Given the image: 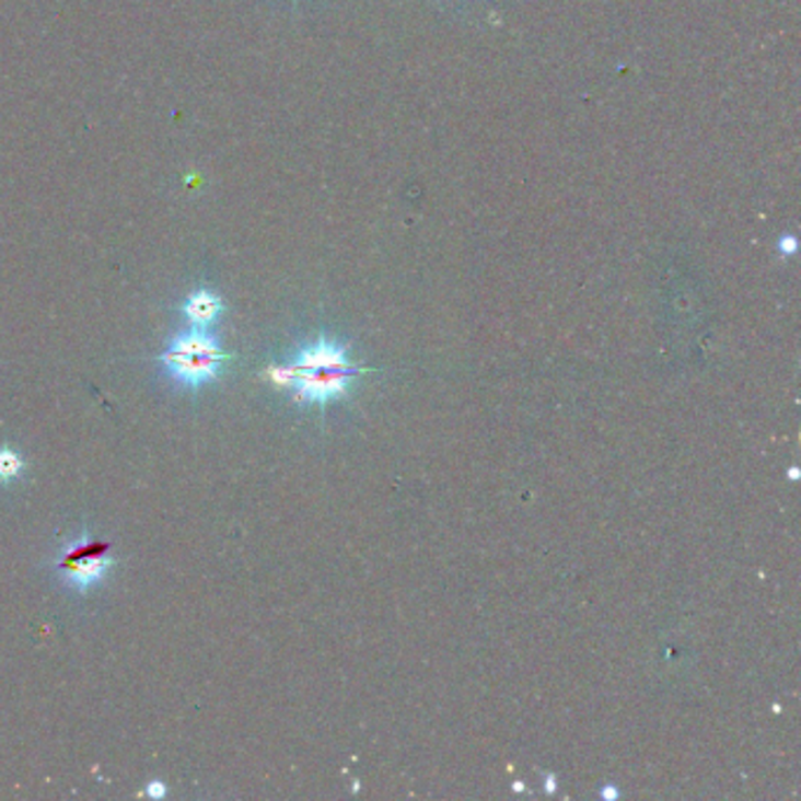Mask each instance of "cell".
I'll list each match as a JSON object with an SVG mask.
<instances>
[{"mask_svg": "<svg viewBox=\"0 0 801 801\" xmlns=\"http://www.w3.org/2000/svg\"><path fill=\"white\" fill-rule=\"evenodd\" d=\"M24 471L22 456L10 450V446H0V483H10V479H18Z\"/></svg>", "mask_w": 801, "mask_h": 801, "instance_id": "obj_6", "label": "cell"}, {"mask_svg": "<svg viewBox=\"0 0 801 801\" xmlns=\"http://www.w3.org/2000/svg\"><path fill=\"white\" fill-rule=\"evenodd\" d=\"M362 372H372L367 367H332V370H297L290 364H270L266 374L278 388L292 393L297 405H325L350 395L352 379Z\"/></svg>", "mask_w": 801, "mask_h": 801, "instance_id": "obj_2", "label": "cell"}, {"mask_svg": "<svg viewBox=\"0 0 801 801\" xmlns=\"http://www.w3.org/2000/svg\"><path fill=\"white\" fill-rule=\"evenodd\" d=\"M799 477V468H790V479H797Z\"/></svg>", "mask_w": 801, "mask_h": 801, "instance_id": "obj_12", "label": "cell"}, {"mask_svg": "<svg viewBox=\"0 0 801 801\" xmlns=\"http://www.w3.org/2000/svg\"><path fill=\"white\" fill-rule=\"evenodd\" d=\"M780 252H782L785 256L794 254V252H797V237H794V235H785V237L780 240Z\"/></svg>", "mask_w": 801, "mask_h": 801, "instance_id": "obj_8", "label": "cell"}, {"mask_svg": "<svg viewBox=\"0 0 801 801\" xmlns=\"http://www.w3.org/2000/svg\"><path fill=\"white\" fill-rule=\"evenodd\" d=\"M147 794H149V797H153V799H163V797L167 794V788H165V785L160 782V780H153V782H149V790H147Z\"/></svg>", "mask_w": 801, "mask_h": 801, "instance_id": "obj_9", "label": "cell"}, {"mask_svg": "<svg viewBox=\"0 0 801 801\" xmlns=\"http://www.w3.org/2000/svg\"><path fill=\"white\" fill-rule=\"evenodd\" d=\"M543 790H546V794H557V776L555 774H546V778H543Z\"/></svg>", "mask_w": 801, "mask_h": 801, "instance_id": "obj_10", "label": "cell"}, {"mask_svg": "<svg viewBox=\"0 0 801 801\" xmlns=\"http://www.w3.org/2000/svg\"><path fill=\"white\" fill-rule=\"evenodd\" d=\"M182 313L194 329H210L223 313V301L210 290H198L182 303Z\"/></svg>", "mask_w": 801, "mask_h": 801, "instance_id": "obj_5", "label": "cell"}, {"mask_svg": "<svg viewBox=\"0 0 801 801\" xmlns=\"http://www.w3.org/2000/svg\"><path fill=\"white\" fill-rule=\"evenodd\" d=\"M231 356L223 352L219 341L207 329H190L176 336L160 356L165 372L184 388L198 391L205 383L219 376L221 364L229 362Z\"/></svg>", "mask_w": 801, "mask_h": 801, "instance_id": "obj_1", "label": "cell"}, {"mask_svg": "<svg viewBox=\"0 0 801 801\" xmlns=\"http://www.w3.org/2000/svg\"><path fill=\"white\" fill-rule=\"evenodd\" d=\"M600 797H602L604 801H616V799L620 797V790L616 788L614 782H604V785H602V790H600Z\"/></svg>", "mask_w": 801, "mask_h": 801, "instance_id": "obj_7", "label": "cell"}, {"mask_svg": "<svg viewBox=\"0 0 801 801\" xmlns=\"http://www.w3.org/2000/svg\"><path fill=\"white\" fill-rule=\"evenodd\" d=\"M512 790H515V792H522V790H524V785L518 780L515 785H512Z\"/></svg>", "mask_w": 801, "mask_h": 801, "instance_id": "obj_11", "label": "cell"}, {"mask_svg": "<svg viewBox=\"0 0 801 801\" xmlns=\"http://www.w3.org/2000/svg\"><path fill=\"white\" fill-rule=\"evenodd\" d=\"M297 370H332V367H356L348 358V344L329 339L327 334H320L315 344L303 346L297 356L287 362Z\"/></svg>", "mask_w": 801, "mask_h": 801, "instance_id": "obj_4", "label": "cell"}, {"mask_svg": "<svg viewBox=\"0 0 801 801\" xmlns=\"http://www.w3.org/2000/svg\"><path fill=\"white\" fill-rule=\"evenodd\" d=\"M114 565L116 559L111 557V543L90 538L88 534L67 543L57 559V569L63 573V581L80 592L97 585Z\"/></svg>", "mask_w": 801, "mask_h": 801, "instance_id": "obj_3", "label": "cell"}]
</instances>
